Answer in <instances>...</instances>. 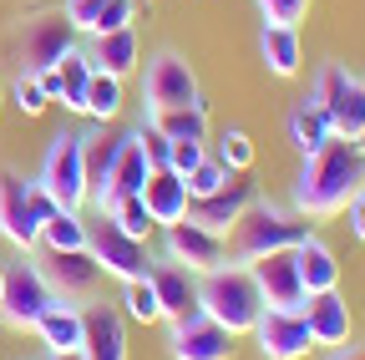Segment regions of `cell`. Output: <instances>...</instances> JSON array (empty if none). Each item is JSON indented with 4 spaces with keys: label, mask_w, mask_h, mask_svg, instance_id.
Returning a JSON list of instances; mask_svg holds the SVG:
<instances>
[{
    "label": "cell",
    "mask_w": 365,
    "mask_h": 360,
    "mask_svg": "<svg viewBox=\"0 0 365 360\" xmlns=\"http://www.w3.org/2000/svg\"><path fill=\"white\" fill-rule=\"evenodd\" d=\"M148 127H158L168 143H208V107H158V112H143Z\"/></svg>",
    "instance_id": "cell-27"
},
{
    "label": "cell",
    "mask_w": 365,
    "mask_h": 360,
    "mask_svg": "<svg viewBox=\"0 0 365 360\" xmlns=\"http://www.w3.org/2000/svg\"><path fill=\"white\" fill-rule=\"evenodd\" d=\"M198 309L208 320H218L228 335H249L254 320L264 314V294L249 274V264H218L208 274H198Z\"/></svg>",
    "instance_id": "cell-3"
},
{
    "label": "cell",
    "mask_w": 365,
    "mask_h": 360,
    "mask_svg": "<svg viewBox=\"0 0 365 360\" xmlns=\"http://www.w3.org/2000/svg\"><path fill=\"white\" fill-rule=\"evenodd\" d=\"M122 320H137V325H158L163 320V304H158V289H153L148 274L122 284Z\"/></svg>",
    "instance_id": "cell-33"
},
{
    "label": "cell",
    "mask_w": 365,
    "mask_h": 360,
    "mask_svg": "<svg viewBox=\"0 0 365 360\" xmlns=\"http://www.w3.org/2000/svg\"><path fill=\"white\" fill-rule=\"evenodd\" d=\"M355 148H360V158H365V127H360V138H355Z\"/></svg>",
    "instance_id": "cell-44"
},
{
    "label": "cell",
    "mask_w": 365,
    "mask_h": 360,
    "mask_svg": "<svg viewBox=\"0 0 365 360\" xmlns=\"http://www.w3.org/2000/svg\"><path fill=\"white\" fill-rule=\"evenodd\" d=\"M71 46H76V31L66 26L61 11H41V16H26L16 26V61H21V71H51Z\"/></svg>",
    "instance_id": "cell-7"
},
{
    "label": "cell",
    "mask_w": 365,
    "mask_h": 360,
    "mask_svg": "<svg viewBox=\"0 0 365 360\" xmlns=\"http://www.w3.org/2000/svg\"><path fill=\"white\" fill-rule=\"evenodd\" d=\"M122 107H127L122 81H117V76H107V71H91V86H86V112H81V117H91L97 127H107V122H117V117H122Z\"/></svg>",
    "instance_id": "cell-32"
},
{
    "label": "cell",
    "mask_w": 365,
    "mask_h": 360,
    "mask_svg": "<svg viewBox=\"0 0 365 360\" xmlns=\"http://www.w3.org/2000/svg\"><path fill=\"white\" fill-rule=\"evenodd\" d=\"M304 325H309V340L314 350H335V345H350V304L340 299V289H325V294H309L304 299Z\"/></svg>",
    "instance_id": "cell-20"
},
{
    "label": "cell",
    "mask_w": 365,
    "mask_h": 360,
    "mask_svg": "<svg viewBox=\"0 0 365 360\" xmlns=\"http://www.w3.org/2000/svg\"><path fill=\"white\" fill-rule=\"evenodd\" d=\"M345 213H350V234H355V239L365 244V188H360V193H355V198L345 203Z\"/></svg>",
    "instance_id": "cell-41"
},
{
    "label": "cell",
    "mask_w": 365,
    "mask_h": 360,
    "mask_svg": "<svg viewBox=\"0 0 365 360\" xmlns=\"http://www.w3.org/2000/svg\"><path fill=\"white\" fill-rule=\"evenodd\" d=\"M143 203H148V218L158 223V229H168V223H182L188 218V183L173 173V168H153L148 183H143Z\"/></svg>",
    "instance_id": "cell-21"
},
{
    "label": "cell",
    "mask_w": 365,
    "mask_h": 360,
    "mask_svg": "<svg viewBox=\"0 0 365 360\" xmlns=\"http://www.w3.org/2000/svg\"><path fill=\"white\" fill-rule=\"evenodd\" d=\"M11 102L26 112V117H41L46 107H51V97L41 92V81H36V71H16V86H11Z\"/></svg>",
    "instance_id": "cell-37"
},
{
    "label": "cell",
    "mask_w": 365,
    "mask_h": 360,
    "mask_svg": "<svg viewBox=\"0 0 365 360\" xmlns=\"http://www.w3.org/2000/svg\"><path fill=\"white\" fill-rule=\"evenodd\" d=\"M148 279L158 289V304H163V320H178V314H193L198 309V274H188V269L178 264H148Z\"/></svg>",
    "instance_id": "cell-24"
},
{
    "label": "cell",
    "mask_w": 365,
    "mask_h": 360,
    "mask_svg": "<svg viewBox=\"0 0 365 360\" xmlns=\"http://www.w3.org/2000/svg\"><path fill=\"white\" fill-rule=\"evenodd\" d=\"M86 249H91V259L102 264V274H107V279H122V284H127V279H143V274H148V264H153L148 244H143V239H132V234H122L107 213H102V223H91Z\"/></svg>",
    "instance_id": "cell-12"
},
{
    "label": "cell",
    "mask_w": 365,
    "mask_h": 360,
    "mask_svg": "<svg viewBox=\"0 0 365 360\" xmlns=\"http://www.w3.org/2000/svg\"><path fill=\"white\" fill-rule=\"evenodd\" d=\"M249 274L264 294V309H304L309 289L299 284V264H294V249H279V254H264L249 264Z\"/></svg>",
    "instance_id": "cell-14"
},
{
    "label": "cell",
    "mask_w": 365,
    "mask_h": 360,
    "mask_svg": "<svg viewBox=\"0 0 365 360\" xmlns=\"http://www.w3.org/2000/svg\"><path fill=\"white\" fill-rule=\"evenodd\" d=\"M325 360H365V345H335Z\"/></svg>",
    "instance_id": "cell-42"
},
{
    "label": "cell",
    "mask_w": 365,
    "mask_h": 360,
    "mask_svg": "<svg viewBox=\"0 0 365 360\" xmlns=\"http://www.w3.org/2000/svg\"><path fill=\"white\" fill-rule=\"evenodd\" d=\"M91 223H81V213L71 208H51V218L41 223V249L46 254H66V249H86Z\"/></svg>",
    "instance_id": "cell-30"
},
{
    "label": "cell",
    "mask_w": 365,
    "mask_h": 360,
    "mask_svg": "<svg viewBox=\"0 0 365 360\" xmlns=\"http://www.w3.org/2000/svg\"><path fill=\"white\" fill-rule=\"evenodd\" d=\"M81 153H86V208L102 198L107 188V173H112V158H117V138H107V127L91 122V132H81Z\"/></svg>",
    "instance_id": "cell-28"
},
{
    "label": "cell",
    "mask_w": 365,
    "mask_h": 360,
    "mask_svg": "<svg viewBox=\"0 0 365 360\" xmlns=\"http://www.w3.org/2000/svg\"><path fill=\"white\" fill-rule=\"evenodd\" d=\"M294 264H299V284H304L309 294L340 289V259H335V249L319 239V234H309V239L294 249Z\"/></svg>",
    "instance_id": "cell-26"
},
{
    "label": "cell",
    "mask_w": 365,
    "mask_h": 360,
    "mask_svg": "<svg viewBox=\"0 0 365 360\" xmlns=\"http://www.w3.org/2000/svg\"><path fill=\"white\" fill-rule=\"evenodd\" d=\"M107 218L117 223L122 234H132V239H143V244H148V239H153V229H158V223L148 218V203H143V193H132V198H117Z\"/></svg>",
    "instance_id": "cell-34"
},
{
    "label": "cell",
    "mask_w": 365,
    "mask_h": 360,
    "mask_svg": "<svg viewBox=\"0 0 365 360\" xmlns=\"http://www.w3.org/2000/svg\"><path fill=\"white\" fill-rule=\"evenodd\" d=\"M198 71L188 66V56L178 51H158L143 71V112L158 107H198Z\"/></svg>",
    "instance_id": "cell-9"
},
{
    "label": "cell",
    "mask_w": 365,
    "mask_h": 360,
    "mask_svg": "<svg viewBox=\"0 0 365 360\" xmlns=\"http://www.w3.org/2000/svg\"><path fill=\"white\" fill-rule=\"evenodd\" d=\"M249 203H259V183H249L244 173H234L218 193L193 198V203H188V218H193V223H203V229H213V234H228V229H234V223L244 218V208H249Z\"/></svg>",
    "instance_id": "cell-15"
},
{
    "label": "cell",
    "mask_w": 365,
    "mask_h": 360,
    "mask_svg": "<svg viewBox=\"0 0 365 360\" xmlns=\"http://www.w3.org/2000/svg\"><path fill=\"white\" fill-rule=\"evenodd\" d=\"M330 138H335V132H330V117L319 112L309 97L294 102V112H289V143L299 148V158H304V153H319Z\"/></svg>",
    "instance_id": "cell-31"
},
{
    "label": "cell",
    "mask_w": 365,
    "mask_h": 360,
    "mask_svg": "<svg viewBox=\"0 0 365 360\" xmlns=\"http://www.w3.org/2000/svg\"><path fill=\"white\" fill-rule=\"evenodd\" d=\"M91 71H97V66H91V56H86L81 46H71V51L56 61V76H61V97H56V102H61L66 112H76V117L86 112V86H91Z\"/></svg>",
    "instance_id": "cell-29"
},
{
    "label": "cell",
    "mask_w": 365,
    "mask_h": 360,
    "mask_svg": "<svg viewBox=\"0 0 365 360\" xmlns=\"http://www.w3.org/2000/svg\"><path fill=\"white\" fill-rule=\"evenodd\" d=\"M31 330L41 335V345L51 350V355L81 350V345H86V309H81L76 299L51 294V304H46V309L36 314V325H31Z\"/></svg>",
    "instance_id": "cell-18"
},
{
    "label": "cell",
    "mask_w": 365,
    "mask_h": 360,
    "mask_svg": "<svg viewBox=\"0 0 365 360\" xmlns=\"http://www.w3.org/2000/svg\"><path fill=\"white\" fill-rule=\"evenodd\" d=\"M137 138H143V153H148V168H168V153H173V143L163 138L158 127H148V122H137Z\"/></svg>",
    "instance_id": "cell-40"
},
{
    "label": "cell",
    "mask_w": 365,
    "mask_h": 360,
    "mask_svg": "<svg viewBox=\"0 0 365 360\" xmlns=\"http://www.w3.org/2000/svg\"><path fill=\"white\" fill-rule=\"evenodd\" d=\"M234 340L239 335H228L218 320H208L203 309L168 320V355L173 360H234V350H239Z\"/></svg>",
    "instance_id": "cell-11"
},
{
    "label": "cell",
    "mask_w": 365,
    "mask_h": 360,
    "mask_svg": "<svg viewBox=\"0 0 365 360\" xmlns=\"http://www.w3.org/2000/svg\"><path fill=\"white\" fill-rule=\"evenodd\" d=\"M309 102L330 117V132L335 138H360V127H365V81L350 76L345 66L325 61L314 71V86H309Z\"/></svg>",
    "instance_id": "cell-6"
},
{
    "label": "cell",
    "mask_w": 365,
    "mask_h": 360,
    "mask_svg": "<svg viewBox=\"0 0 365 360\" xmlns=\"http://www.w3.org/2000/svg\"><path fill=\"white\" fill-rule=\"evenodd\" d=\"M228 239V259L234 264H254L264 254H279V249H299L309 239V218H299L294 208H279V203H249L244 218L234 223V229L223 234Z\"/></svg>",
    "instance_id": "cell-2"
},
{
    "label": "cell",
    "mask_w": 365,
    "mask_h": 360,
    "mask_svg": "<svg viewBox=\"0 0 365 360\" xmlns=\"http://www.w3.org/2000/svg\"><path fill=\"white\" fill-rule=\"evenodd\" d=\"M41 274L61 299H91L102 284V264L91 259V249H66V254H46Z\"/></svg>",
    "instance_id": "cell-17"
},
{
    "label": "cell",
    "mask_w": 365,
    "mask_h": 360,
    "mask_svg": "<svg viewBox=\"0 0 365 360\" xmlns=\"http://www.w3.org/2000/svg\"><path fill=\"white\" fill-rule=\"evenodd\" d=\"M46 360H86V350H66V355H46Z\"/></svg>",
    "instance_id": "cell-43"
},
{
    "label": "cell",
    "mask_w": 365,
    "mask_h": 360,
    "mask_svg": "<svg viewBox=\"0 0 365 360\" xmlns=\"http://www.w3.org/2000/svg\"><path fill=\"white\" fill-rule=\"evenodd\" d=\"M208 158V143H173V153H168V168L178 173V178H188L198 163Z\"/></svg>",
    "instance_id": "cell-39"
},
{
    "label": "cell",
    "mask_w": 365,
    "mask_h": 360,
    "mask_svg": "<svg viewBox=\"0 0 365 360\" xmlns=\"http://www.w3.org/2000/svg\"><path fill=\"white\" fill-rule=\"evenodd\" d=\"M249 335L259 345V360H304L314 350L309 325H304V309H264Z\"/></svg>",
    "instance_id": "cell-13"
},
{
    "label": "cell",
    "mask_w": 365,
    "mask_h": 360,
    "mask_svg": "<svg viewBox=\"0 0 365 360\" xmlns=\"http://www.w3.org/2000/svg\"><path fill=\"white\" fill-rule=\"evenodd\" d=\"M259 61H264L269 76H279V81L299 76V71H304L299 26H274V21H264V26H259Z\"/></svg>",
    "instance_id": "cell-22"
},
{
    "label": "cell",
    "mask_w": 365,
    "mask_h": 360,
    "mask_svg": "<svg viewBox=\"0 0 365 360\" xmlns=\"http://www.w3.org/2000/svg\"><path fill=\"white\" fill-rule=\"evenodd\" d=\"M148 153H143V138H137V127L132 132H122L117 138V158H112V173H107V188H102V198L91 203L97 213H112V203L117 198H132V193H143V183H148Z\"/></svg>",
    "instance_id": "cell-16"
},
{
    "label": "cell",
    "mask_w": 365,
    "mask_h": 360,
    "mask_svg": "<svg viewBox=\"0 0 365 360\" xmlns=\"http://www.w3.org/2000/svg\"><path fill=\"white\" fill-rule=\"evenodd\" d=\"M0 294H6V264H0Z\"/></svg>",
    "instance_id": "cell-45"
},
{
    "label": "cell",
    "mask_w": 365,
    "mask_h": 360,
    "mask_svg": "<svg viewBox=\"0 0 365 360\" xmlns=\"http://www.w3.org/2000/svg\"><path fill=\"white\" fill-rule=\"evenodd\" d=\"M228 178H234V173H228L218 158H203L188 178H182V183H188V198H208V193H218V188L228 183Z\"/></svg>",
    "instance_id": "cell-36"
},
{
    "label": "cell",
    "mask_w": 365,
    "mask_h": 360,
    "mask_svg": "<svg viewBox=\"0 0 365 360\" xmlns=\"http://www.w3.org/2000/svg\"><path fill=\"white\" fill-rule=\"evenodd\" d=\"M228 173H249L254 168V138H249V132L244 127H223L218 132V153H213Z\"/></svg>",
    "instance_id": "cell-35"
},
{
    "label": "cell",
    "mask_w": 365,
    "mask_h": 360,
    "mask_svg": "<svg viewBox=\"0 0 365 360\" xmlns=\"http://www.w3.org/2000/svg\"><path fill=\"white\" fill-rule=\"evenodd\" d=\"M137 6L143 0H61V16L76 36H107V31H122L137 21Z\"/></svg>",
    "instance_id": "cell-19"
},
{
    "label": "cell",
    "mask_w": 365,
    "mask_h": 360,
    "mask_svg": "<svg viewBox=\"0 0 365 360\" xmlns=\"http://www.w3.org/2000/svg\"><path fill=\"white\" fill-rule=\"evenodd\" d=\"M86 56H91V66H97V71H107V76L127 81V76L137 71L143 41H137V31H132V26H122V31H107V36H91Z\"/></svg>",
    "instance_id": "cell-25"
},
{
    "label": "cell",
    "mask_w": 365,
    "mask_h": 360,
    "mask_svg": "<svg viewBox=\"0 0 365 360\" xmlns=\"http://www.w3.org/2000/svg\"><path fill=\"white\" fill-rule=\"evenodd\" d=\"M51 198L36 178H21L16 168H0V239L11 249L31 254L41 249V223L51 218Z\"/></svg>",
    "instance_id": "cell-4"
},
{
    "label": "cell",
    "mask_w": 365,
    "mask_h": 360,
    "mask_svg": "<svg viewBox=\"0 0 365 360\" xmlns=\"http://www.w3.org/2000/svg\"><path fill=\"white\" fill-rule=\"evenodd\" d=\"M365 188V158L350 138H330L319 153H304L294 178V213L309 223L340 218L345 203Z\"/></svg>",
    "instance_id": "cell-1"
},
{
    "label": "cell",
    "mask_w": 365,
    "mask_h": 360,
    "mask_svg": "<svg viewBox=\"0 0 365 360\" xmlns=\"http://www.w3.org/2000/svg\"><path fill=\"white\" fill-rule=\"evenodd\" d=\"M36 183L46 188V198H51L56 208H71V213L86 208V153H81V132H56L51 148H46V158H41Z\"/></svg>",
    "instance_id": "cell-5"
},
{
    "label": "cell",
    "mask_w": 365,
    "mask_h": 360,
    "mask_svg": "<svg viewBox=\"0 0 365 360\" xmlns=\"http://www.w3.org/2000/svg\"><path fill=\"white\" fill-rule=\"evenodd\" d=\"M0 112H6V81H0Z\"/></svg>",
    "instance_id": "cell-46"
},
{
    "label": "cell",
    "mask_w": 365,
    "mask_h": 360,
    "mask_svg": "<svg viewBox=\"0 0 365 360\" xmlns=\"http://www.w3.org/2000/svg\"><path fill=\"white\" fill-rule=\"evenodd\" d=\"M254 6H259V16L274 21V26H299V21L309 16V0H254Z\"/></svg>",
    "instance_id": "cell-38"
},
{
    "label": "cell",
    "mask_w": 365,
    "mask_h": 360,
    "mask_svg": "<svg viewBox=\"0 0 365 360\" xmlns=\"http://www.w3.org/2000/svg\"><path fill=\"white\" fill-rule=\"evenodd\" d=\"M163 259L188 269V274H208V269L228 264V239L193 223V218H182V223H168L163 229Z\"/></svg>",
    "instance_id": "cell-10"
},
{
    "label": "cell",
    "mask_w": 365,
    "mask_h": 360,
    "mask_svg": "<svg viewBox=\"0 0 365 360\" xmlns=\"http://www.w3.org/2000/svg\"><path fill=\"white\" fill-rule=\"evenodd\" d=\"M86 360H127V320L117 304H91L86 309Z\"/></svg>",
    "instance_id": "cell-23"
},
{
    "label": "cell",
    "mask_w": 365,
    "mask_h": 360,
    "mask_svg": "<svg viewBox=\"0 0 365 360\" xmlns=\"http://www.w3.org/2000/svg\"><path fill=\"white\" fill-rule=\"evenodd\" d=\"M51 284H46L41 274V264L31 254H21L16 264H6V294H0V320H6V330H31L36 325V314L51 304Z\"/></svg>",
    "instance_id": "cell-8"
}]
</instances>
